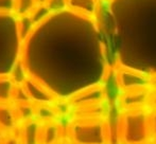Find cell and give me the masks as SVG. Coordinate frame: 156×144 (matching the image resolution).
Here are the masks:
<instances>
[{
  "label": "cell",
  "instance_id": "cell-1",
  "mask_svg": "<svg viewBox=\"0 0 156 144\" xmlns=\"http://www.w3.org/2000/svg\"><path fill=\"white\" fill-rule=\"evenodd\" d=\"M21 60L30 77L64 102L103 85L108 74L106 46L96 18L68 9L35 27Z\"/></svg>",
  "mask_w": 156,
  "mask_h": 144
},
{
  "label": "cell",
  "instance_id": "cell-2",
  "mask_svg": "<svg viewBox=\"0 0 156 144\" xmlns=\"http://www.w3.org/2000/svg\"><path fill=\"white\" fill-rule=\"evenodd\" d=\"M121 1V0H120ZM109 0L111 35L117 66L156 75V5L134 9Z\"/></svg>",
  "mask_w": 156,
  "mask_h": 144
},
{
  "label": "cell",
  "instance_id": "cell-3",
  "mask_svg": "<svg viewBox=\"0 0 156 144\" xmlns=\"http://www.w3.org/2000/svg\"><path fill=\"white\" fill-rule=\"evenodd\" d=\"M23 43L17 31V16L0 14V76H9L21 60Z\"/></svg>",
  "mask_w": 156,
  "mask_h": 144
},
{
  "label": "cell",
  "instance_id": "cell-4",
  "mask_svg": "<svg viewBox=\"0 0 156 144\" xmlns=\"http://www.w3.org/2000/svg\"><path fill=\"white\" fill-rule=\"evenodd\" d=\"M67 135L73 144H108V123L104 118H76L68 125Z\"/></svg>",
  "mask_w": 156,
  "mask_h": 144
},
{
  "label": "cell",
  "instance_id": "cell-5",
  "mask_svg": "<svg viewBox=\"0 0 156 144\" xmlns=\"http://www.w3.org/2000/svg\"><path fill=\"white\" fill-rule=\"evenodd\" d=\"M150 109L121 110L119 139L121 144H149L152 141L149 124Z\"/></svg>",
  "mask_w": 156,
  "mask_h": 144
},
{
  "label": "cell",
  "instance_id": "cell-6",
  "mask_svg": "<svg viewBox=\"0 0 156 144\" xmlns=\"http://www.w3.org/2000/svg\"><path fill=\"white\" fill-rule=\"evenodd\" d=\"M116 81L120 92L151 88V76L121 66L116 67Z\"/></svg>",
  "mask_w": 156,
  "mask_h": 144
},
{
  "label": "cell",
  "instance_id": "cell-7",
  "mask_svg": "<svg viewBox=\"0 0 156 144\" xmlns=\"http://www.w3.org/2000/svg\"><path fill=\"white\" fill-rule=\"evenodd\" d=\"M23 89L27 92L30 102L33 105H51L53 106L58 100L50 92L48 88H46L41 83L29 77L23 85Z\"/></svg>",
  "mask_w": 156,
  "mask_h": 144
},
{
  "label": "cell",
  "instance_id": "cell-8",
  "mask_svg": "<svg viewBox=\"0 0 156 144\" xmlns=\"http://www.w3.org/2000/svg\"><path fill=\"white\" fill-rule=\"evenodd\" d=\"M151 88L120 92V108L121 110L149 109Z\"/></svg>",
  "mask_w": 156,
  "mask_h": 144
},
{
  "label": "cell",
  "instance_id": "cell-9",
  "mask_svg": "<svg viewBox=\"0 0 156 144\" xmlns=\"http://www.w3.org/2000/svg\"><path fill=\"white\" fill-rule=\"evenodd\" d=\"M43 122L36 118L25 121L19 125L16 134L23 144H41Z\"/></svg>",
  "mask_w": 156,
  "mask_h": 144
},
{
  "label": "cell",
  "instance_id": "cell-10",
  "mask_svg": "<svg viewBox=\"0 0 156 144\" xmlns=\"http://www.w3.org/2000/svg\"><path fill=\"white\" fill-rule=\"evenodd\" d=\"M19 120L13 103H0V130L5 135L17 132Z\"/></svg>",
  "mask_w": 156,
  "mask_h": 144
},
{
  "label": "cell",
  "instance_id": "cell-11",
  "mask_svg": "<svg viewBox=\"0 0 156 144\" xmlns=\"http://www.w3.org/2000/svg\"><path fill=\"white\" fill-rule=\"evenodd\" d=\"M100 0H67V9L84 16L96 18Z\"/></svg>",
  "mask_w": 156,
  "mask_h": 144
},
{
  "label": "cell",
  "instance_id": "cell-12",
  "mask_svg": "<svg viewBox=\"0 0 156 144\" xmlns=\"http://www.w3.org/2000/svg\"><path fill=\"white\" fill-rule=\"evenodd\" d=\"M62 139V128L58 122H43L41 144H58Z\"/></svg>",
  "mask_w": 156,
  "mask_h": 144
},
{
  "label": "cell",
  "instance_id": "cell-13",
  "mask_svg": "<svg viewBox=\"0 0 156 144\" xmlns=\"http://www.w3.org/2000/svg\"><path fill=\"white\" fill-rule=\"evenodd\" d=\"M35 23L33 22L30 15L25 16H17V31H18L19 37L21 41L25 43V41L31 36L35 29Z\"/></svg>",
  "mask_w": 156,
  "mask_h": 144
},
{
  "label": "cell",
  "instance_id": "cell-14",
  "mask_svg": "<svg viewBox=\"0 0 156 144\" xmlns=\"http://www.w3.org/2000/svg\"><path fill=\"white\" fill-rule=\"evenodd\" d=\"M15 87L10 76H0V103H13Z\"/></svg>",
  "mask_w": 156,
  "mask_h": 144
},
{
  "label": "cell",
  "instance_id": "cell-15",
  "mask_svg": "<svg viewBox=\"0 0 156 144\" xmlns=\"http://www.w3.org/2000/svg\"><path fill=\"white\" fill-rule=\"evenodd\" d=\"M11 80L14 82V84L16 86H23L25 84V82L30 77L29 73L27 71V68H26L25 64H23V60H19L17 62V64L14 66V68L12 69L10 75Z\"/></svg>",
  "mask_w": 156,
  "mask_h": 144
},
{
  "label": "cell",
  "instance_id": "cell-16",
  "mask_svg": "<svg viewBox=\"0 0 156 144\" xmlns=\"http://www.w3.org/2000/svg\"><path fill=\"white\" fill-rule=\"evenodd\" d=\"M51 14L52 13L50 12V10L48 9V6L46 5L45 3H38L34 8V10L32 11L30 16H31L35 26H38V25H41L43 21H45Z\"/></svg>",
  "mask_w": 156,
  "mask_h": 144
},
{
  "label": "cell",
  "instance_id": "cell-17",
  "mask_svg": "<svg viewBox=\"0 0 156 144\" xmlns=\"http://www.w3.org/2000/svg\"><path fill=\"white\" fill-rule=\"evenodd\" d=\"M37 4H38L37 0H16L15 15L16 16L30 15Z\"/></svg>",
  "mask_w": 156,
  "mask_h": 144
},
{
  "label": "cell",
  "instance_id": "cell-18",
  "mask_svg": "<svg viewBox=\"0 0 156 144\" xmlns=\"http://www.w3.org/2000/svg\"><path fill=\"white\" fill-rule=\"evenodd\" d=\"M45 4L51 13H58L67 10V0H47Z\"/></svg>",
  "mask_w": 156,
  "mask_h": 144
},
{
  "label": "cell",
  "instance_id": "cell-19",
  "mask_svg": "<svg viewBox=\"0 0 156 144\" xmlns=\"http://www.w3.org/2000/svg\"><path fill=\"white\" fill-rule=\"evenodd\" d=\"M16 0H0V14H14Z\"/></svg>",
  "mask_w": 156,
  "mask_h": 144
},
{
  "label": "cell",
  "instance_id": "cell-20",
  "mask_svg": "<svg viewBox=\"0 0 156 144\" xmlns=\"http://www.w3.org/2000/svg\"><path fill=\"white\" fill-rule=\"evenodd\" d=\"M149 124L152 141H156V108L149 110Z\"/></svg>",
  "mask_w": 156,
  "mask_h": 144
},
{
  "label": "cell",
  "instance_id": "cell-21",
  "mask_svg": "<svg viewBox=\"0 0 156 144\" xmlns=\"http://www.w3.org/2000/svg\"><path fill=\"white\" fill-rule=\"evenodd\" d=\"M1 144H23V143H21L18 135H17L16 132H14V134L6 135L5 138H4V140H3V142H2Z\"/></svg>",
  "mask_w": 156,
  "mask_h": 144
},
{
  "label": "cell",
  "instance_id": "cell-22",
  "mask_svg": "<svg viewBox=\"0 0 156 144\" xmlns=\"http://www.w3.org/2000/svg\"><path fill=\"white\" fill-rule=\"evenodd\" d=\"M152 108H156V89H151L149 109H152Z\"/></svg>",
  "mask_w": 156,
  "mask_h": 144
},
{
  "label": "cell",
  "instance_id": "cell-23",
  "mask_svg": "<svg viewBox=\"0 0 156 144\" xmlns=\"http://www.w3.org/2000/svg\"><path fill=\"white\" fill-rule=\"evenodd\" d=\"M151 89H156V75L151 77Z\"/></svg>",
  "mask_w": 156,
  "mask_h": 144
},
{
  "label": "cell",
  "instance_id": "cell-24",
  "mask_svg": "<svg viewBox=\"0 0 156 144\" xmlns=\"http://www.w3.org/2000/svg\"><path fill=\"white\" fill-rule=\"evenodd\" d=\"M58 144H73V143H72L71 141H70L68 138H63L62 140H61Z\"/></svg>",
  "mask_w": 156,
  "mask_h": 144
},
{
  "label": "cell",
  "instance_id": "cell-25",
  "mask_svg": "<svg viewBox=\"0 0 156 144\" xmlns=\"http://www.w3.org/2000/svg\"><path fill=\"white\" fill-rule=\"evenodd\" d=\"M5 136L6 135L4 134L2 130H0V144H1L2 142H3V140H4V138H5Z\"/></svg>",
  "mask_w": 156,
  "mask_h": 144
},
{
  "label": "cell",
  "instance_id": "cell-26",
  "mask_svg": "<svg viewBox=\"0 0 156 144\" xmlns=\"http://www.w3.org/2000/svg\"><path fill=\"white\" fill-rule=\"evenodd\" d=\"M47 0H37V3H46Z\"/></svg>",
  "mask_w": 156,
  "mask_h": 144
},
{
  "label": "cell",
  "instance_id": "cell-27",
  "mask_svg": "<svg viewBox=\"0 0 156 144\" xmlns=\"http://www.w3.org/2000/svg\"><path fill=\"white\" fill-rule=\"evenodd\" d=\"M149 144H156V141H151V142L149 143Z\"/></svg>",
  "mask_w": 156,
  "mask_h": 144
}]
</instances>
